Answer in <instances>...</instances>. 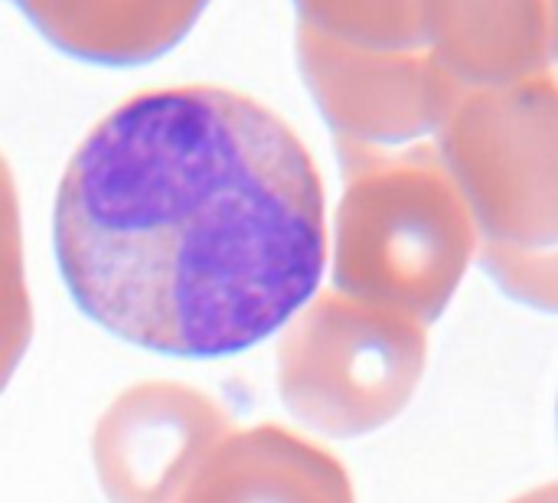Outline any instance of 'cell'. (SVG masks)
<instances>
[{"label": "cell", "instance_id": "8992f818", "mask_svg": "<svg viewBox=\"0 0 558 503\" xmlns=\"http://www.w3.org/2000/svg\"><path fill=\"white\" fill-rule=\"evenodd\" d=\"M235 488L232 503H356L333 455L281 429L242 442Z\"/></svg>", "mask_w": 558, "mask_h": 503}, {"label": "cell", "instance_id": "5b68a950", "mask_svg": "<svg viewBox=\"0 0 558 503\" xmlns=\"http://www.w3.org/2000/svg\"><path fill=\"white\" fill-rule=\"evenodd\" d=\"M425 46L461 88L549 75L558 0H425Z\"/></svg>", "mask_w": 558, "mask_h": 503}, {"label": "cell", "instance_id": "52a82bcc", "mask_svg": "<svg viewBox=\"0 0 558 503\" xmlns=\"http://www.w3.org/2000/svg\"><path fill=\"white\" fill-rule=\"evenodd\" d=\"M510 503H558V481L543 484V488H536V491H530V494H523V498Z\"/></svg>", "mask_w": 558, "mask_h": 503}, {"label": "cell", "instance_id": "7a4b0ae2", "mask_svg": "<svg viewBox=\"0 0 558 503\" xmlns=\"http://www.w3.org/2000/svg\"><path fill=\"white\" fill-rule=\"evenodd\" d=\"M487 275L513 301L558 314V79L461 88L438 124Z\"/></svg>", "mask_w": 558, "mask_h": 503}, {"label": "cell", "instance_id": "6da1fadb", "mask_svg": "<svg viewBox=\"0 0 558 503\" xmlns=\"http://www.w3.org/2000/svg\"><path fill=\"white\" fill-rule=\"evenodd\" d=\"M52 245L75 304L186 360L281 331L327 265L320 173L265 105L209 85L118 105L72 154Z\"/></svg>", "mask_w": 558, "mask_h": 503}, {"label": "cell", "instance_id": "277c9868", "mask_svg": "<svg viewBox=\"0 0 558 503\" xmlns=\"http://www.w3.org/2000/svg\"><path fill=\"white\" fill-rule=\"evenodd\" d=\"M425 324L373 301L324 298L284 347L281 390L291 409L333 435L392 422L422 383Z\"/></svg>", "mask_w": 558, "mask_h": 503}, {"label": "cell", "instance_id": "3957f363", "mask_svg": "<svg viewBox=\"0 0 558 503\" xmlns=\"http://www.w3.org/2000/svg\"><path fill=\"white\" fill-rule=\"evenodd\" d=\"M471 206L438 144L363 170L340 209L337 282L360 301L428 324L451 304L477 255Z\"/></svg>", "mask_w": 558, "mask_h": 503}]
</instances>
